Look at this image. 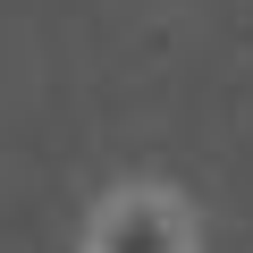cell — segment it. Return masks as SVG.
<instances>
[{
  "instance_id": "cell-1",
  "label": "cell",
  "mask_w": 253,
  "mask_h": 253,
  "mask_svg": "<svg viewBox=\"0 0 253 253\" xmlns=\"http://www.w3.org/2000/svg\"><path fill=\"white\" fill-rule=\"evenodd\" d=\"M203 203L177 186V177H110L93 203H84V228H76V253H203Z\"/></svg>"
}]
</instances>
